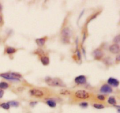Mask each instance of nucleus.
<instances>
[{
  "label": "nucleus",
  "mask_w": 120,
  "mask_h": 113,
  "mask_svg": "<svg viewBox=\"0 0 120 113\" xmlns=\"http://www.w3.org/2000/svg\"><path fill=\"white\" fill-rule=\"evenodd\" d=\"M41 61L42 62V64L44 66H47L50 63V60H49V58L48 56H42L41 57Z\"/></svg>",
  "instance_id": "f8f14e48"
},
{
  "label": "nucleus",
  "mask_w": 120,
  "mask_h": 113,
  "mask_svg": "<svg viewBox=\"0 0 120 113\" xmlns=\"http://www.w3.org/2000/svg\"><path fill=\"white\" fill-rule=\"evenodd\" d=\"M2 5H1V4H0V12H1V11H2Z\"/></svg>",
  "instance_id": "c85d7f7f"
},
{
  "label": "nucleus",
  "mask_w": 120,
  "mask_h": 113,
  "mask_svg": "<svg viewBox=\"0 0 120 113\" xmlns=\"http://www.w3.org/2000/svg\"><path fill=\"white\" fill-rule=\"evenodd\" d=\"M37 103H38V102H32L29 103V104H30V106H34V105H36Z\"/></svg>",
  "instance_id": "393cba45"
},
{
  "label": "nucleus",
  "mask_w": 120,
  "mask_h": 113,
  "mask_svg": "<svg viewBox=\"0 0 120 113\" xmlns=\"http://www.w3.org/2000/svg\"><path fill=\"white\" fill-rule=\"evenodd\" d=\"M75 97L79 99L85 100L90 98V94L89 92L83 90H79L76 91L75 94Z\"/></svg>",
  "instance_id": "20e7f679"
},
{
  "label": "nucleus",
  "mask_w": 120,
  "mask_h": 113,
  "mask_svg": "<svg viewBox=\"0 0 120 113\" xmlns=\"http://www.w3.org/2000/svg\"><path fill=\"white\" fill-rule=\"evenodd\" d=\"M108 84L109 86H112L114 87H118L120 84V82L117 79L113 78V77H110L107 80Z\"/></svg>",
  "instance_id": "1a4fd4ad"
},
{
  "label": "nucleus",
  "mask_w": 120,
  "mask_h": 113,
  "mask_svg": "<svg viewBox=\"0 0 120 113\" xmlns=\"http://www.w3.org/2000/svg\"><path fill=\"white\" fill-rule=\"evenodd\" d=\"M93 57L95 59L99 60L103 58L104 53H103V52L100 49H97L94 50L93 52Z\"/></svg>",
  "instance_id": "423d86ee"
},
{
  "label": "nucleus",
  "mask_w": 120,
  "mask_h": 113,
  "mask_svg": "<svg viewBox=\"0 0 120 113\" xmlns=\"http://www.w3.org/2000/svg\"><path fill=\"white\" fill-rule=\"evenodd\" d=\"M8 103L9 105V106L15 107H17L19 105V103L18 102H16V101H10V102H8Z\"/></svg>",
  "instance_id": "f3484780"
},
{
  "label": "nucleus",
  "mask_w": 120,
  "mask_h": 113,
  "mask_svg": "<svg viewBox=\"0 0 120 113\" xmlns=\"http://www.w3.org/2000/svg\"><path fill=\"white\" fill-rule=\"evenodd\" d=\"M109 50L113 54H118L120 52V46L118 44L112 45L109 48Z\"/></svg>",
  "instance_id": "9d476101"
},
{
  "label": "nucleus",
  "mask_w": 120,
  "mask_h": 113,
  "mask_svg": "<svg viewBox=\"0 0 120 113\" xmlns=\"http://www.w3.org/2000/svg\"><path fill=\"white\" fill-rule=\"evenodd\" d=\"M100 91L103 93H111L112 92V89L109 84H103L101 87Z\"/></svg>",
  "instance_id": "6e6552de"
},
{
  "label": "nucleus",
  "mask_w": 120,
  "mask_h": 113,
  "mask_svg": "<svg viewBox=\"0 0 120 113\" xmlns=\"http://www.w3.org/2000/svg\"><path fill=\"white\" fill-rule=\"evenodd\" d=\"M75 81L78 84H84L87 82V79L84 75H80L76 77Z\"/></svg>",
  "instance_id": "0eeeda50"
},
{
  "label": "nucleus",
  "mask_w": 120,
  "mask_h": 113,
  "mask_svg": "<svg viewBox=\"0 0 120 113\" xmlns=\"http://www.w3.org/2000/svg\"><path fill=\"white\" fill-rule=\"evenodd\" d=\"M76 56H77V59H80L81 55H80V52L79 50H77V51H76Z\"/></svg>",
  "instance_id": "b1692460"
},
{
  "label": "nucleus",
  "mask_w": 120,
  "mask_h": 113,
  "mask_svg": "<svg viewBox=\"0 0 120 113\" xmlns=\"http://www.w3.org/2000/svg\"><path fill=\"white\" fill-rule=\"evenodd\" d=\"M47 38H48L47 37H43L42 38L37 39H36V43H37V45L39 46H43L45 45V43L46 41Z\"/></svg>",
  "instance_id": "9b49d317"
},
{
  "label": "nucleus",
  "mask_w": 120,
  "mask_h": 113,
  "mask_svg": "<svg viewBox=\"0 0 120 113\" xmlns=\"http://www.w3.org/2000/svg\"><path fill=\"white\" fill-rule=\"evenodd\" d=\"M0 106H1V107H2V109H4V110H9V108H10V106H9V105L8 104V103H2V104H0Z\"/></svg>",
  "instance_id": "a211bd4d"
},
{
  "label": "nucleus",
  "mask_w": 120,
  "mask_h": 113,
  "mask_svg": "<svg viewBox=\"0 0 120 113\" xmlns=\"http://www.w3.org/2000/svg\"><path fill=\"white\" fill-rule=\"evenodd\" d=\"M8 87H9V84L8 83L5 82H0V89H1V90L7 89Z\"/></svg>",
  "instance_id": "dca6fc26"
},
{
  "label": "nucleus",
  "mask_w": 120,
  "mask_h": 113,
  "mask_svg": "<svg viewBox=\"0 0 120 113\" xmlns=\"http://www.w3.org/2000/svg\"><path fill=\"white\" fill-rule=\"evenodd\" d=\"M80 106L83 108H86L87 107H88V103H86V102H83V103H81L80 104Z\"/></svg>",
  "instance_id": "4be33fe9"
},
{
  "label": "nucleus",
  "mask_w": 120,
  "mask_h": 113,
  "mask_svg": "<svg viewBox=\"0 0 120 113\" xmlns=\"http://www.w3.org/2000/svg\"><path fill=\"white\" fill-rule=\"evenodd\" d=\"M0 77L7 80L13 81H19V79L22 77L21 74L18 73H5L0 74Z\"/></svg>",
  "instance_id": "f03ea898"
},
{
  "label": "nucleus",
  "mask_w": 120,
  "mask_h": 113,
  "mask_svg": "<svg viewBox=\"0 0 120 113\" xmlns=\"http://www.w3.org/2000/svg\"><path fill=\"white\" fill-rule=\"evenodd\" d=\"M2 16H1V15H0V23H1V22H2Z\"/></svg>",
  "instance_id": "cd10ccee"
},
{
  "label": "nucleus",
  "mask_w": 120,
  "mask_h": 113,
  "mask_svg": "<svg viewBox=\"0 0 120 113\" xmlns=\"http://www.w3.org/2000/svg\"><path fill=\"white\" fill-rule=\"evenodd\" d=\"M45 82L49 86L61 87H66L65 83L60 79L57 77L52 78V77H48L45 79Z\"/></svg>",
  "instance_id": "f257e3e1"
},
{
  "label": "nucleus",
  "mask_w": 120,
  "mask_h": 113,
  "mask_svg": "<svg viewBox=\"0 0 120 113\" xmlns=\"http://www.w3.org/2000/svg\"><path fill=\"white\" fill-rule=\"evenodd\" d=\"M107 102L109 104H111L112 105H116L117 104V102H116V98L113 96H111L109 98V99L107 100Z\"/></svg>",
  "instance_id": "4468645a"
},
{
  "label": "nucleus",
  "mask_w": 120,
  "mask_h": 113,
  "mask_svg": "<svg viewBox=\"0 0 120 113\" xmlns=\"http://www.w3.org/2000/svg\"><path fill=\"white\" fill-rule=\"evenodd\" d=\"M4 95V91L2 90H0V98H2Z\"/></svg>",
  "instance_id": "a878e982"
},
{
  "label": "nucleus",
  "mask_w": 120,
  "mask_h": 113,
  "mask_svg": "<svg viewBox=\"0 0 120 113\" xmlns=\"http://www.w3.org/2000/svg\"><path fill=\"white\" fill-rule=\"evenodd\" d=\"M71 35V32L69 28L66 27L62 29L61 32V35L62 38V39L64 43H69V39Z\"/></svg>",
  "instance_id": "7ed1b4c3"
},
{
  "label": "nucleus",
  "mask_w": 120,
  "mask_h": 113,
  "mask_svg": "<svg viewBox=\"0 0 120 113\" xmlns=\"http://www.w3.org/2000/svg\"><path fill=\"white\" fill-rule=\"evenodd\" d=\"M46 104H48V106H49L50 107L54 108L56 106V103L55 101L52 100H49L46 101Z\"/></svg>",
  "instance_id": "2eb2a0df"
},
{
  "label": "nucleus",
  "mask_w": 120,
  "mask_h": 113,
  "mask_svg": "<svg viewBox=\"0 0 120 113\" xmlns=\"http://www.w3.org/2000/svg\"><path fill=\"white\" fill-rule=\"evenodd\" d=\"M17 51L16 49H15V48H13V47L8 46L5 49V52L7 53L8 55H11V54L15 53Z\"/></svg>",
  "instance_id": "ddd939ff"
},
{
  "label": "nucleus",
  "mask_w": 120,
  "mask_h": 113,
  "mask_svg": "<svg viewBox=\"0 0 120 113\" xmlns=\"http://www.w3.org/2000/svg\"><path fill=\"white\" fill-rule=\"evenodd\" d=\"M116 60H117V62H118L120 61V56H119V55L117 56V58H116Z\"/></svg>",
  "instance_id": "bb28decb"
},
{
  "label": "nucleus",
  "mask_w": 120,
  "mask_h": 113,
  "mask_svg": "<svg viewBox=\"0 0 120 113\" xmlns=\"http://www.w3.org/2000/svg\"><path fill=\"white\" fill-rule=\"evenodd\" d=\"M60 93L62 94H63V95H66V94H69V91H68V90H62L60 92Z\"/></svg>",
  "instance_id": "5701e85b"
},
{
  "label": "nucleus",
  "mask_w": 120,
  "mask_h": 113,
  "mask_svg": "<svg viewBox=\"0 0 120 113\" xmlns=\"http://www.w3.org/2000/svg\"><path fill=\"white\" fill-rule=\"evenodd\" d=\"M120 35H117V36L114 38V42L116 44H118L120 42Z\"/></svg>",
  "instance_id": "aec40b11"
},
{
  "label": "nucleus",
  "mask_w": 120,
  "mask_h": 113,
  "mask_svg": "<svg viewBox=\"0 0 120 113\" xmlns=\"http://www.w3.org/2000/svg\"><path fill=\"white\" fill-rule=\"evenodd\" d=\"M93 107L95 109H103L104 108V106L102 104H99V103H95L93 104Z\"/></svg>",
  "instance_id": "6ab92c4d"
},
{
  "label": "nucleus",
  "mask_w": 120,
  "mask_h": 113,
  "mask_svg": "<svg viewBox=\"0 0 120 113\" xmlns=\"http://www.w3.org/2000/svg\"><path fill=\"white\" fill-rule=\"evenodd\" d=\"M97 98L100 101H104L105 100V97L103 95H99L97 96Z\"/></svg>",
  "instance_id": "412c9836"
},
{
  "label": "nucleus",
  "mask_w": 120,
  "mask_h": 113,
  "mask_svg": "<svg viewBox=\"0 0 120 113\" xmlns=\"http://www.w3.org/2000/svg\"><path fill=\"white\" fill-rule=\"evenodd\" d=\"M29 94L30 96L36 97H42L44 96V93L41 90L37 89H32L29 90Z\"/></svg>",
  "instance_id": "39448f33"
}]
</instances>
